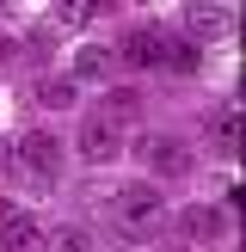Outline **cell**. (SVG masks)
I'll return each mask as SVG.
<instances>
[{
  "instance_id": "cell-1",
  "label": "cell",
  "mask_w": 246,
  "mask_h": 252,
  "mask_svg": "<svg viewBox=\"0 0 246 252\" xmlns=\"http://www.w3.org/2000/svg\"><path fill=\"white\" fill-rule=\"evenodd\" d=\"M12 160H19V172L31 185H56L62 179V142H56V129H25L19 148H12Z\"/></svg>"
},
{
  "instance_id": "cell-2",
  "label": "cell",
  "mask_w": 246,
  "mask_h": 252,
  "mask_svg": "<svg viewBox=\"0 0 246 252\" xmlns=\"http://www.w3.org/2000/svg\"><path fill=\"white\" fill-rule=\"evenodd\" d=\"M160 221H166V197H160L154 185H135V191L117 197V228L129 234V240H148Z\"/></svg>"
},
{
  "instance_id": "cell-3",
  "label": "cell",
  "mask_w": 246,
  "mask_h": 252,
  "mask_svg": "<svg viewBox=\"0 0 246 252\" xmlns=\"http://www.w3.org/2000/svg\"><path fill=\"white\" fill-rule=\"evenodd\" d=\"M37 240H43V221H37L25 203L0 197V252H31Z\"/></svg>"
},
{
  "instance_id": "cell-4",
  "label": "cell",
  "mask_w": 246,
  "mask_h": 252,
  "mask_svg": "<svg viewBox=\"0 0 246 252\" xmlns=\"http://www.w3.org/2000/svg\"><path fill=\"white\" fill-rule=\"evenodd\" d=\"M142 160H148V172H160V179H184V172H191V148H184L179 135H148Z\"/></svg>"
},
{
  "instance_id": "cell-5",
  "label": "cell",
  "mask_w": 246,
  "mask_h": 252,
  "mask_svg": "<svg viewBox=\"0 0 246 252\" xmlns=\"http://www.w3.org/2000/svg\"><path fill=\"white\" fill-rule=\"evenodd\" d=\"M74 148H80L86 166H105V160H117V154H123V129H111V123L86 117V129L74 135Z\"/></svg>"
},
{
  "instance_id": "cell-6",
  "label": "cell",
  "mask_w": 246,
  "mask_h": 252,
  "mask_svg": "<svg viewBox=\"0 0 246 252\" xmlns=\"http://www.w3.org/2000/svg\"><path fill=\"white\" fill-rule=\"evenodd\" d=\"M166 43L172 37L160 31V25H135V31L123 37V62H129V68H160V62H166Z\"/></svg>"
},
{
  "instance_id": "cell-7",
  "label": "cell",
  "mask_w": 246,
  "mask_h": 252,
  "mask_svg": "<svg viewBox=\"0 0 246 252\" xmlns=\"http://www.w3.org/2000/svg\"><path fill=\"white\" fill-rule=\"evenodd\" d=\"M142 117V93L135 86H111V93H98V123H111V129H123V123Z\"/></svg>"
},
{
  "instance_id": "cell-8",
  "label": "cell",
  "mask_w": 246,
  "mask_h": 252,
  "mask_svg": "<svg viewBox=\"0 0 246 252\" xmlns=\"http://www.w3.org/2000/svg\"><path fill=\"white\" fill-rule=\"evenodd\" d=\"M68 68H74V80H111V68H117V49H105V43H80Z\"/></svg>"
},
{
  "instance_id": "cell-9",
  "label": "cell",
  "mask_w": 246,
  "mask_h": 252,
  "mask_svg": "<svg viewBox=\"0 0 246 252\" xmlns=\"http://www.w3.org/2000/svg\"><path fill=\"white\" fill-rule=\"evenodd\" d=\"M184 25H191V37H221L234 25V6H209V0L203 6H184Z\"/></svg>"
},
{
  "instance_id": "cell-10",
  "label": "cell",
  "mask_w": 246,
  "mask_h": 252,
  "mask_svg": "<svg viewBox=\"0 0 246 252\" xmlns=\"http://www.w3.org/2000/svg\"><path fill=\"white\" fill-rule=\"evenodd\" d=\"M43 252H92V234L80 228V221H56V228H43Z\"/></svg>"
},
{
  "instance_id": "cell-11",
  "label": "cell",
  "mask_w": 246,
  "mask_h": 252,
  "mask_svg": "<svg viewBox=\"0 0 246 252\" xmlns=\"http://www.w3.org/2000/svg\"><path fill=\"white\" fill-rule=\"evenodd\" d=\"M179 228L191 234V240H215V234H221V209H203V203H191V209L179 216Z\"/></svg>"
},
{
  "instance_id": "cell-12",
  "label": "cell",
  "mask_w": 246,
  "mask_h": 252,
  "mask_svg": "<svg viewBox=\"0 0 246 252\" xmlns=\"http://www.w3.org/2000/svg\"><path fill=\"white\" fill-rule=\"evenodd\" d=\"M74 98H80L74 80H37V105H43V111H68Z\"/></svg>"
},
{
  "instance_id": "cell-13",
  "label": "cell",
  "mask_w": 246,
  "mask_h": 252,
  "mask_svg": "<svg viewBox=\"0 0 246 252\" xmlns=\"http://www.w3.org/2000/svg\"><path fill=\"white\" fill-rule=\"evenodd\" d=\"M209 142H215L221 154H234V142H240V117H234V111H221V117H215V129H209Z\"/></svg>"
},
{
  "instance_id": "cell-14",
  "label": "cell",
  "mask_w": 246,
  "mask_h": 252,
  "mask_svg": "<svg viewBox=\"0 0 246 252\" xmlns=\"http://www.w3.org/2000/svg\"><path fill=\"white\" fill-rule=\"evenodd\" d=\"M160 68H172V74H191L197 68V43H166V62Z\"/></svg>"
},
{
  "instance_id": "cell-15",
  "label": "cell",
  "mask_w": 246,
  "mask_h": 252,
  "mask_svg": "<svg viewBox=\"0 0 246 252\" xmlns=\"http://www.w3.org/2000/svg\"><path fill=\"white\" fill-rule=\"evenodd\" d=\"M98 19V6H80V0H74V6H56L49 12V25H92Z\"/></svg>"
}]
</instances>
